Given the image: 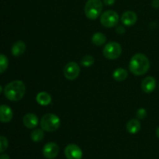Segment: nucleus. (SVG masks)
<instances>
[{"label": "nucleus", "mask_w": 159, "mask_h": 159, "mask_svg": "<svg viewBox=\"0 0 159 159\" xmlns=\"http://www.w3.org/2000/svg\"><path fill=\"white\" fill-rule=\"evenodd\" d=\"M9 146V141L4 136H0V153L4 152Z\"/></svg>", "instance_id": "obj_22"}, {"label": "nucleus", "mask_w": 159, "mask_h": 159, "mask_svg": "<svg viewBox=\"0 0 159 159\" xmlns=\"http://www.w3.org/2000/svg\"><path fill=\"white\" fill-rule=\"evenodd\" d=\"M25 50H26L25 43L22 40H19V41H16L12 45L11 51H12V55L15 56V57H19V56H21L24 53Z\"/></svg>", "instance_id": "obj_14"}, {"label": "nucleus", "mask_w": 159, "mask_h": 159, "mask_svg": "<svg viewBox=\"0 0 159 159\" xmlns=\"http://www.w3.org/2000/svg\"><path fill=\"white\" fill-rule=\"evenodd\" d=\"M156 135H157V137L159 138V127H158V129H157V130H156Z\"/></svg>", "instance_id": "obj_28"}, {"label": "nucleus", "mask_w": 159, "mask_h": 159, "mask_svg": "<svg viewBox=\"0 0 159 159\" xmlns=\"http://www.w3.org/2000/svg\"><path fill=\"white\" fill-rule=\"evenodd\" d=\"M93 63H94V57L92 55H89V54L84 56L82 57V61H81V64H82V66L87 67V68L92 66Z\"/></svg>", "instance_id": "obj_21"}, {"label": "nucleus", "mask_w": 159, "mask_h": 159, "mask_svg": "<svg viewBox=\"0 0 159 159\" xmlns=\"http://www.w3.org/2000/svg\"><path fill=\"white\" fill-rule=\"evenodd\" d=\"M80 73V67L76 62L71 61L67 64L64 68L65 77L68 80H75L77 79Z\"/></svg>", "instance_id": "obj_7"}, {"label": "nucleus", "mask_w": 159, "mask_h": 159, "mask_svg": "<svg viewBox=\"0 0 159 159\" xmlns=\"http://www.w3.org/2000/svg\"><path fill=\"white\" fill-rule=\"evenodd\" d=\"M137 117L139 120H143L147 116V111H146L145 109L144 108H140L139 110L137 111Z\"/></svg>", "instance_id": "obj_23"}, {"label": "nucleus", "mask_w": 159, "mask_h": 159, "mask_svg": "<svg viewBox=\"0 0 159 159\" xmlns=\"http://www.w3.org/2000/svg\"><path fill=\"white\" fill-rule=\"evenodd\" d=\"M9 65V60L7 57L4 54H0V74L4 72L8 68Z\"/></svg>", "instance_id": "obj_20"}, {"label": "nucleus", "mask_w": 159, "mask_h": 159, "mask_svg": "<svg viewBox=\"0 0 159 159\" xmlns=\"http://www.w3.org/2000/svg\"><path fill=\"white\" fill-rule=\"evenodd\" d=\"M13 116L12 110L9 106H0V121L2 123H9Z\"/></svg>", "instance_id": "obj_11"}, {"label": "nucleus", "mask_w": 159, "mask_h": 159, "mask_svg": "<svg viewBox=\"0 0 159 159\" xmlns=\"http://www.w3.org/2000/svg\"><path fill=\"white\" fill-rule=\"evenodd\" d=\"M23 122L28 129H34L38 125V117L34 113H27L23 116Z\"/></svg>", "instance_id": "obj_13"}, {"label": "nucleus", "mask_w": 159, "mask_h": 159, "mask_svg": "<svg viewBox=\"0 0 159 159\" xmlns=\"http://www.w3.org/2000/svg\"><path fill=\"white\" fill-rule=\"evenodd\" d=\"M92 42L96 46H101L107 42V37L102 33H96L92 37Z\"/></svg>", "instance_id": "obj_18"}, {"label": "nucleus", "mask_w": 159, "mask_h": 159, "mask_svg": "<svg viewBox=\"0 0 159 159\" xmlns=\"http://www.w3.org/2000/svg\"><path fill=\"white\" fill-rule=\"evenodd\" d=\"M116 32L119 33V34H124L125 32V29L122 26H119L116 29Z\"/></svg>", "instance_id": "obj_25"}, {"label": "nucleus", "mask_w": 159, "mask_h": 159, "mask_svg": "<svg viewBox=\"0 0 159 159\" xmlns=\"http://www.w3.org/2000/svg\"><path fill=\"white\" fill-rule=\"evenodd\" d=\"M65 155L67 159H82V151L75 144H70L65 149Z\"/></svg>", "instance_id": "obj_9"}, {"label": "nucleus", "mask_w": 159, "mask_h": 159, "mask_svg": "<svg viewBox=\"0 0 159 159\" xmlns=\"http://www.w3.org/2000/svg\"><path fill=\"white\" fill-rule=\"evenodd\" d=\"M141 124L140 121L137 119H132L128 121L127 124V130L131 134H135L138 133L141 130Z\"/></svg>", "instance_id": "obj_15"}, {"label": "nucleus", "mask_w": 159, "mask_h": 159, "mask_svg": "<svg viewBox=\"0 0 159 159\" xmlns=\"http://www.w3.org/2000/svg\"><path fill=\"white\" fill-rule=\"evenodd\" d=\"M103 5L101 0H88L85 5L84 12L89 20H96L101 14Z\"/></svg>", "instance_id": "obj_4"}, {"label": "nucleus", "mask_w": 159, "mask_h": 159, "mask_svg": "<svg viewBox=\"0 0 159 159\" xmlns=\"http://www.w3.org/2000/svg\"><path fill=\"white\" fill-rule=\"evenodd\" d=\"M119 22V15L113 10H107L102 14L100 23L103 26L111 28L116 26Z\"/></svg>", "instance_id": "obj_6"}, {"label": "nucleus", "mask_w": 159, "mask_h": 159, "mask_svg": "<svg viewBox=\"0 0 159 159\" xmlns=\"http://www.w3.org/2000/svg\"><path fill=\"white\" fill-rule=\"evenodd\" d=\"M128 75V73H127V70H125L124 68H117V69L113 71V77L117 82H122L124 81L127 78Z\"/></svg>", "instance_id": "obj_17"}, {"label": "nucleus", "mask_w": 159, "mask_h": 159, "mask_svg": "<svg viewBox=\"0 0 159 159\" xmlns=\"http://www.w3.org/2000/svg\"><path fill=\"white\" fill-rule=\"evenodd\" d=\"M138 20V16L133 11H126L121 16V21L125 26H133Z\"/></svg>", "instance_id": "obj_12"}, {"label": "nucleus", "mask_w": 159, "mask_h": 159, "mask_svg": "<svg viewBox=\"0 0 159 159\" xmlns=\"http://www.w3.org/2000/svg\"><path fill=\"white\" fill-rule=\"evenodd\" d=\"M150 68V62L148 58L144 54H134L132 57L129 64V68L132 74L135 75H143L146 74Z\"/></svg>", "instance_id": "obj_1"}, {"label": "nucleus", "mask_w": 159, "mask_h": 159, "mask_svg": "<svg viewBox=\"0 0 159 159\" xmlns=\"http://www.w3.org/2000/svg\"><path fill=\"white\" fill-rule=\"evenodd\" d=\"M0 159H10V158L6 154H2V155H0Z\"/></svg>", "instance_id": "obj_27"}, {"label": "nucleus", "mask_w": 159, "mask_h": 159, "mask_svg": "<svg viewBox=\"0 0 159 159\" xmlns=\"http://www.w3.org/2000/svg\"><path fill=\"white\" fill-rule=\"evenodd\" d=\"M26 92V87L22 81L16 80L6 85L4 94L9 100L19 101L23 98Z\"/></svg>", "instance_id": "obj_2"}, {"label": "nucleus", "mask_w": 159, "mask_h": 159, "mask_svg": "<svg viewBox=\"0 0 159 159\" xmlns=\"http://www.w3.org/2000/svg\"><path fill=\"white\" fill-rule=\"evenodd\" d=\"M36 100L40 106H48L51 102V96L46 92H40L37 95Z\"/></svg>", "instance_id": "obj_16"}, {"label": "nucleus", "mask_w": 159, "mask_h": 159, "mask_svg": "<svg viewBox=\"0 0 159 159\" xmlns=\"http://www.w3.org/2000/svg\"><path fill=\"white\" fill-rule=\"evenodd\" d=\"M41 129L47 132H54L61 126V120L54 113H47L42 116L40 120Z\"/></svg>", "instance_id": "obj_3"}, {"label": "nucleus", "mask_w": 159, "mask_h": 159, "mask_svg": "<svg viewBox=\"0 0 159 159\" xmlns=\"http://www.w3.org/2000/svg\"><path fill=\"white\" fill-rule=\"evenodd\" d=\"M42 152L47 159H54L59 154V147L56 143L49 142L43 146Z\"/></svg>", "instance_id": "obj_8"}, {"label": "nucleus", "mask_w": 159, "mask_h": 159, "mask_svg": "<svg viewBox=\"0 0 159 159\" xmlns=\"http://www.w3.org/2000/svg\"><path fill=\"white\" fill-rule=\"evenodd\" d=\"M2 92V86L0 85V93H1Z\"/></svg>", "instance_id": "obj_29"}, {"label": "nucleus", "mask_w": 159, "mask_h": 159, "mask_svg": "<svg viewBox=\"0 0 159 159\" xmlns=\"http://www.w3.org/2000/svg\"><path fill=\"white\" fill-rule=\"evenodd\" d=\"M152 5L154 8L158 9V8H159V0H153Z\"/></svg>", "instance_id": "obj_24"}, {"label": "nucleus", "mask_w": 159, "mask_h": 159, "mask_svg": "<svg viewBox=\"0 0 159 159\" xmlns=\"http://www.w3.org/2000/svg\"><path fill=\"white\" fill-rule=\"evenodd\" d=\"M156 80L152 76H148L141 82V89L145 93H151L156 88Z\"/></svg>", "instance_id": "obj_10"}, {"label": "nucleus", "mask_w": 159, "mask_h": 159, "mask_svg": "<svg viewBox=\"0 0 159 159\" xmlns=\"http://www.w3.org/2000/svg\"><path fill=\"white\" fill-rule=\"evenodd\" d=\"M30 138L34 142H40L44 138V133L41 129H35L31 132Z\"/></svg>", "instance_id": "obj_19"}, {"label": "nucleus", "mask_w": 159, "mask_h": 159, "mask_svg": "<svg viewBox=\"0 0 159 159\" xmlns=\"http://www.w3.org/2000/svg\"><path fill=\"white\" fill-rule=\"evenodd\" d=\"M102 53L104 57H107V59L115 60L120 56L122 53V48L120 44L116 42H110L104 47Z\"/></svg>", "instance_id": "obj_5"}, {"label": "nucleus", "mask_w": 159, "mask_h": 159, "mask_svg": "<svg viewBox=\"0 0 159 159\" xmlns=\"http://www.w3.org/2000/svg\"><path fill=\"white\" fill-rule=\"evenodd\" d=\"M115 0H104V3H105L107 6H112V5L114 4Z\"/></svg>", "instance_id": "obj_26"}]
</instances>
